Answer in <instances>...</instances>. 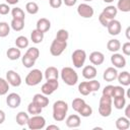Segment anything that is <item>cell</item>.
I'll return each mask as SVG.
<instances>
[{"label":"cell","mask_w":130,"mask_h":130,"mask_svg":"<svg viewBox=\"0 0 130 130\" xmlns=\"http://www.w3.org/2000/svg\"><path fill=\"white\" fill-rule=\"evenodd\" d=\"M68 112V105L64 101H57L53 105V119L57 122H62Z\"/></svg>","instance_id":"obj_1"},{"label":"cell","mask_w":130,"mask_h":130,"mask_svg":"<svg viewBox=\"0 0 130 130\" xmlns=\"http://www.w3.org/2000/svg\"><path fill=\"white\" fill-rule=\"evenodd\" d=\"M60 76L63 82L69 86L75 85L78 81V74L71 67H63L60 72Z\"/></svg>","instance_id":"obj_2"},{"label":"cell","mask_w":130,"mask_h":130,"mask_svg":"<svg viewBox=\"0 0 130 130\" xmlns=\"http://www.w3.org/2000/svg\"><path fill=\"white\" fill-rule=\"evenodd\" d=\"M112 105H113L112 98L102 95L99 104V114L102 117H109L112 114Z\"/></svg>","instance_id":"obj_3"},{"label":"cell","mask_w":130,"mask_h":130,"mask_svg":"<svg viewBox=\"0 0 130 130\" xmlns=\"http://www.w3.org/2000/svg\"><path fill=\"white\" fill-rule=\"evenodd\" d=\"M42 79H43V72L40 69H32L25 76L24 82L28 86H36L42 81Z\"/></svg>","instance_id":"obj_4"},{"label":"cell","mask_w":130,"mask_h":130,"mask_svg":"<svg viewBox=\"0 0 130 130\" xmlns=\"http://www.w3.org/2000/svg\"><path fill=\"white\" fill-rule=\"evenodd\" d=\"M26 125H27L28 129H30V130H41V129L45 128L46 120L40 114L39 115H32L31 117H29Z\"/></svg>","instance_id":"obj_5"},{"label":"cell","mask_w":130,"mask_h":130,"mask_svg":"<svg viewBox=\"0 0 130 130\" xmlns=\"http://www.w3.org/2000/svg\"><path fill=\"white\" fill-rule=\"evenodd\" d=\"M71 59H72L73 66L75 68H81L84 65L86 60V52L81 49H76L75 51H73L71 55Z\"/></svg>","instance_id":"obj_6"},{"label":"cell","mask_w":130,"mask_h":130,"mask_svg":"<svg viewBox=\"0 0 130 130\" xmlns=\"http://www.w3.org/2000/svg\"><path fill=\"white\" fill-rule=\"evenodd\" d=\"M66 48H67V42H63V41L57 40L55 38L50 46V53L52 56L58 57L65 51Z\"/></svg>","instance_id":"obj_7"},{"label":"cell","mask_w":130,"mask_h":130,"mask_svg":"<svg viewBox=\"0 0 130 130\" xmlns=\"http://www.w3.org/2000/svg\"><path fill=\"white\" fill-rule=\"evenodd\" d=\"M59 87V81L58 79H48L41 87L42 93L45 95H50L52 94L57 88Z\"/></svg>","instance_id":"obj_8"},{"label":"cell","mask_w":130,"mask_h":130,"mask_svg":"<svg viewBox=\"0 0 130 130\" xmlns=\"http://www.w3.org/2000/svg\"><path fill=\"white\" fill-rule=\"evenodd\" d=\"M77 13L79 16H81L83 18H90L93 16L94 10L90 5H88L86 3H81L77 6Z\"/></svg>","instance_id":"obj_9"},{"label":"cell","mask_w":130,"mask_h":130,"mask_svg":"<svg viewBox=\"0 0 130 130\" xmlns=\"http://www.w3.org/2000/svg\"><path fill=\"white\" fill-rule=\"evenodd\" d=\"M6 80L10 85L14 87H17L21 84V77L14 70H8L6 72Z\"/></svg>","instance_id":"obj_10"},{"label":"cell","mask_w":130,"mask_h":130,"mask_svg":"<svg viewBox=\"0 0 130 130\" xmlns=\"http://www.w3.org/2000/svg\"><path fill=\"white\" fill-rule=\"evenodd\" d=\"M20 103H21V98L18 93L16 92H11L7 95L6 98V104L9 108L11 109H16L20 106Z\"/></svg>","instance_id":"obj_11"},{"label":"cell","mask_w":130,"mask_h":130,"mask_svg":"<svg viewBox=\"0 0 130 130\" xmlns=\"http://www.w3.org/2000/svg\"><path fill=\"white\" fill-rule=\"evenodd\" d=\"M107 28H108V32L111 35V36H118L120 32H121V29H122V26H121V22L117 19H111L107 25Z\"/></svg>","instance_id":"obj_12"},{"label":"cell","mask_w":130,"mask_h":130,"mask_svg":"<svg viewBox=\"0 0 130 130\" xmlns=\"http://www.w3.org/2000/svg\"><path fill=\"white\" fill-rule=\"evenodd\" d=\"M111 63L114 65L115 68H124L126 66V59L122 54L119 53H113L111 56Z\"/></svg>","instance_id":"obj_13"},{"label":"cell","mask_w":130,"mask_h":130,"mask_svg":"<svg viewBox=\"0 0 130 130\" xmlns=\"http://www.w3.org/2000/svg\"><path fill=\"white\" fill-rule=\"evenodd\" d=\"M96 74H98L96 68L94 66H92V65H86L82 69V76L85 79H88V80L93 79V78H95Z\"/></svg>","instance_id":"obj_14"},{"label":"cell","mask_w":130,"mask_h":130,"mask_svg":"<svg viewBox=\"0 0 130 130\" xmlns=\"http://www.w3.org/2000/svg\"><path fill=\"white\" fill-rule=\"evenodd\" d=\"M89 61L93 65H102L105 61V55L100 51H94L89 54Z\"/></svg>","instance_id":"obj_15"},{"label":"cell","mask_w":130,"mask_h":130,"mask_svg":"<svg viewBox=\"0 0 130 130\" xmlns=\"http://www.w3.org/2000/svg\"><path fill=\"white\" fill-rule=\"evenodd\" d=\"M117 76H118V71L115 67H108L104 71V74H103L104 80L108 81V82H111V81L117 79Z\"/></svg>","instance_id":"obj_16"},{"label":"cell","mask_w":130,"mask_h":130,"mask_svg":"<svg viewBox=\"0 0 130 130\" xmlns=\"http://www.w3.org/2000/svg\"><path fill=\"white\" fill-rule=\"evenodd\" d=\"M65 123H66V126L69 128H77L80 126L81 120H80V117L78 115L73 114V115H70L67 117Z\"/></svg>","instance_id":"obj_17"},{"label":"cell","mask_w":130,"mask_h":130,"mask_svg":"<svg viewBox=\"0 0 130 130\" xmlns=\"http://www.w3.org/2000/svg\"><path fill=\"white\" fill-rule=\"evenodd\" d=\"M32 102L44 109L49 105V98H47V95H45L44 93H36L32 98Z\"/></svg>","instance_id":"obj_18"},{"label":"cell","mask_w":130,"mask_h":130,"mask_svg":"<svg viewBox=\"0 0 130 130\" xmlns=\"http://www.w3.org/2000/svg\"><path fill=\"white\" fill-rule=\"evenodd\" d=\"M51 28V22L49 19L42 17L37 21V29H39L42 32H47L49 29Z\"/></svg>","instance_id":"obj_19"},{"label":"cell","mask_w":130,"mask_h":130,"mask_svg":"<svg viewBox=\"0 0 130 130\" xmlns=\"http://www.w3.org/2000/svg\"><path fill=\"white\" fill-rule=\"evenodd\" d=\"M117 13H118V9H117V7H115L114 5H109V6H107V7L103 10V12H102V14H103L105 17H107L109 20L114 19V18L116 17Z\"/></svg>","instance_id":"obj_20"},{"label":"cell","mask_w":130,"mask_h":130,"mask_svg":"<svg viewBox=\"0 0 130 130\" xmlns=\"http://www.w3.org/2000/svg\"><path fill=\"white\" fill-rule=\"evenodd\" d=\"M6 56L9 60H12V61H15L17 59H19L21 57V52H20V49L17 48V47H11L7 50L6 52Z\"/></svg>","instance_id":"obj_21"},{"label":"cell","mask_w":130,"mask_h":130,"mask_svg":"<svg viewBox=\"0 0 130 130\" xmlns=\"http://www.w3.org/2000/svg\"><path fill=\"white\" fill-rule=\"evenodd\" d=\"M44 76L45 78L48 79H58L59 77V71L56 67L54 66H50L48 68H46L45 72H44Z\"/></svg>","instance_id":"obj_22"},{"label":"cell","mask_w":130,"mask_h":130,"mask_svg":"<svg viewBox=\"0 0 130 130\" xmlns=\"http://www.w3.org/2000/svg\"><path fill=\"white\" fill-rule=\"evenodd\" d=\"M117 79L122 86H128L130 84V73L128 71H122L120 73L118 72Z\"/></svg>","instance_id":"obj_23"},{"label":"cell","mask_w":130,"mask_h":130,"mask_svg":"<svg viewBox=\"0 0 130 130\" xmlns=\"http://www.w3.org/2000/svg\"><path fill=\"white\" fill-rule=\"evenodd\" d=\"M116 128L119 130H127L130 127V121L126 117H120L116 120Z\"/></svg>","instance_id":"obj_24"},{"label":"cell","mask_w":130,"mask_h":130,"mask_svg":"<svg viewBox=\"0 0 130 130\" xmlns=\"http://www.w3.org/2000/svg\"><path fill=\"white\" fill-rule=\"evenodd\" d=\"M107 49L112 52V53H116L121 49V43L119 40L117 39H112L107 43Z\"/></svg>","instance_id":"obj_25"},{"label":"cell","mask_w":130,"mask_h":130,"mask_svg":"<svg viewBox=\"0 0 130 130\" xmlns=\"http://www.w3.org/2000/svg\"><path fill=\"white\" fill-rule=\"evenodd\" d=\"M28 119H29L28 114H27V113H25V112H23V111L18 112V113H17V115H16V118H15L16 123H17L19 126H24V125H26V124H27Z\"/></svg>","instance_id":"obj_26"},{"label":"cell","mask_w":130,"mask_h":130,"mask_svg":"<svg viewBox=\"0 0 130 130\" xmlns=\"http://www.w3.org/2000/svg\"><path fill=\"white\" fill-rule=\"evenodd\" d=\"M10 27L15 30V31H20L24 27V20L23 19H17V18H12Z\"/></svg>","instance_id":"obj_27"},{"label":"cell","mask_w":130,"mask_h":130,"mask_svg":"<svg viewBox=\"0 0 130 130\" xmlns=\"http://www.w3.org/2000/svg\"><path fill=\"white\" fill-rule=\"evenodd\" d=\"M30 40L32 41V43L35 44H40L43 42L44 40V32L40 31L39 29H34L30 34Z\"/></svg>","instance_id":"obj_28"},{"label":"cell","mask_w":130,"mask_h":130,"mask_svg":"<svg viewBox=\"0 0 130 130\" xmlns=\"http://www.w3.org/2000/svg\"><path fill=\"white\" fill-rule=\"evenodd\" d=\"M42 111H43V108L40 107L35 102H30L27 106V112L30 115H39V114L42 113Z\"/></svg>","instance_id":"obj_29"},{"label":"cell","mask_w":130,"mask_h":130,"mask_svg":"<svg viewBox=\"0 0 130 130\" xmlns=\"http://www.w3.org/2000/svg\"><path fill=\"white\" fill-rule=\"evenodd\" d=\"M28 44H29V41L24 36H19L15 40V46L17 48H19V49H25V48H27L28 47Z\"/></svg>","instance_id":"obj_30"},{"label":"cell","mask_w":130,"mask_h":130,"mask_svg":"<svg viewBox=\"0 0 130 130\" xmlns=\"http://www.w3.org/2000/svg\"><path fill=\"white\" fill-rule=\"evenodd\" d=\"M117 9L122 12L130 11V0H118Z\"/></svg>","instance_id":"obj_31"},{"label":"cell","mask_w":130,"mask_h":130,"mask_svg":"<svg viewBox=\"0 0 130 130\" xmlns=\"http://www.w3.org/2000/svg\"><path fill=\"white\" fill-rule=\"evenodd\" d=\"M78 91L80 94L82 95H88L89 93H91V90L89 88L88 82L87 81H82L78 84Z\"/></svg>","instance_id":"obj_32"},{"label":"cell","mask_w":130,"mask_h":130,"mask_svg":"<svg viewBox=\"0 0 130 130\" xmlns=\"http://www.w3.org/2000/svg\"><path fill=\"white\" fill-rule=\"evenodd\" d=\"M25 10L29 14H37L39 12V5L34 1H29L25 5Z\"/></svg>","instance_id":"obj_33"},{"label":"cell","mask_w":130,"mask_h":130,"mask_svg":"<svg viewBox=\"0 0 130 130\" xmlns=\"http://www.w3.org/2000/svg\"><path fill=\"white\" fill-rule=\"evenodd\" d=\"M9 34H10V25L5 21H1L0 22V38H5Z\"/></svg>","instance_id":"obj_34"},{"label":"cell","mask_w":130,"mask_h":130,"mask_svg":"<svg viewBox=\"0 0 130 130\" xmlns=\"http://www.w3.org/2000/svg\"><path fill=\"white\" fill-rule=\"evenodd\" d=\"M11 15H12V18H17V19H23L25 18V14H24V11L19 8V7H14L12 8L11 10Z\"/></svg>","instance_id":"obj_35"},{"label":"cell","mask_w":130,"mask_h":130,"mask_svg":"<svg viewBox=\"0 0 130 130\" xmlns=\"http://www.w3.org/2000/svg\"><path fill=\"white\" fill-rule=\"evenodd\" d=\"M126 106V99L125 96H119V98H114V107L117 110H122Z\"/></svg>","instance_id":"obj_36"},{"label":"cell","mask_w":130,"mask_h":130,"mask_svg":"<svg viewBox=\"0 0 130 130\" xmlns=\"http://www.w3.org/2000/svg\"><path fill=\"white\" fill-rule=\"evenodd\" d=\"M78 114H80L81 115V117H89V116H91V114H92V108L89 106V105H87L86 103L82 106V108L79 110V112H78Z\"/></svg>","instance_id":"obj_37"},{"label":"cell","mask_w":130,"mask_h":130,"mask_svg":"<svg viewBox=\"0 0 130 130\" xmlns=\"http://www.w3.org/2000/svg\"><path fill=\"white\" fill-rule=\"evenodd\" d=\"M25 55L28 56L29 58L34 59V60H37V59L39 58V56H40V51H39V49L36 48V47H30V48H28V49L26 50Z\"/></svg>","instance_id":"obj_38"},{"label":"cell","mask_w":130,"mask_h":130,"mask_svg":"<svg viewBox=\"0 0 130 130\" xmlns=\"http://www.w3.org/2000/svg\"><path fill=\"white\" fill-rule=\"evenodd\" d=\"M85 104V101L81 98H76L72 101V109L75 111V112H79V110L82 108V106Z\"/></svg>","instance_id":"obj_39"},{"label":"cell","mask_w":130,"mask_h":130,"mask_svg":"<svg viewBox=\"0 0 130 130\" xmlns=\"http://www.w3.org/2000/svg\"><path fill=\"white\" fill-rule=\"evenodd\" d=\"M56 39L60 40V41H63V42H67V40L69 39V32L64 28H61V29H59L57 31Z\"/></svg>","instance_id":"obj_40"},{"label":"cell","mask_w":130,"mask_h":130,"mask_svg":"<svg viewBox=\"0 0 130 130\" xmlns=\"http://www.w3.org/2000/svg\"><path fill=\"white\" fill-rule=\"evenodd\" d=\"M9 89V83L6 79L0 77V95H4L8 92Z\"/></svg>","instance_id":"obj_41"},{"label":"cell","mask_w":130,"mask_h":130,"mask_svg":"<svg viewBox=\"0 0 130 130\" xmlns=\"http://www.w3.org/2000/svg\"><path fill=\"white\" fill-rule=\"evenodd\" d=\"M21 62H22L23 66H24L25 68H31V67L35 65L36 60H34V59L29 58L28 56H26V55L24 54V55L21 57Z\"/></svg>","instance_id":"obj_42"},{"label":"cell","mask_w":130,"mask_h":130,"mask_svg":"<svg viewBox=\"0 0 130 130\" xmlns=\"http://www.w3.org/2000/svg\"><path fill=\"white\" fill-rule=\"evenodd\" d=\"M125 95V89L121 85H114L113 89V95L112 98H119V96H124Z\"/></svg>","instance_id":"obj_43"},{"label":"cell","mask_w":130,"mask_h":130,"mask_svg":"<svg viewBox=\"0 0 130 130\" xmlns=\"http://www.w3.org/2000/svg\"><path fill=\"white\" fill-rule=\"evenodd\" d=\"M87 82H88V85H89V88H90L91 92H95V91H98V90L100 89V87H101V83H100V81L95 80L94 78H93V79H90V80L87 81Z\"/></svg>","instance_id":"obj_44"},{"label":"cell","mask_w":130,"mask_h":130,"mask_svg":"<svg viewBox=\"0 0 130 130\" xmlns=\"http://www.w3.org/2000/svg\"><path fill=\"white\" fill-rule=\"evenodd\" d=\"M113 89H114V85L109 84V85L105 86L104 89H103V94H102V95L112 98V95H113Z\"/></svg>","instance_id":"obj_45"},{"label":"cell","mask_w":130,"mask_h":130,"mask_svg":"<svg viewBox=\"0 0 130 130\" xmlns=\"http://www.w3.org/2000/svg\"><path fill=\"white\" fill-rule=\"evenodd\" d=\"M9 12H10V7L8 4H5V3L0 4V14L1 15H6Z\"/></svg>","instance_id":"obj_46"},{"label":"cell","mask_w":130,"mask_h":130,"mask_svg":"<svg viewBox=\"0 0 130 130\" xmlns=\"http://www.w3.org/2000/svg\"><path fill=\"white\" fill-rule=\"evenodd\" d=\"M122 53L126 56L130 55V42H126L122 45Z\"/></svg>","instance_id":"obj_47"},{"label":"cell","mask_w":130,"mask_h":130,"mask_svg":"<svg viewBox=\"0 0 130 130\" xmlns=\"http://www.w3.org/2000/svg\"><path fill=\"white\" fill-rule=\"evenodd\" d=\"M49 4L52 8H60L63 4V0H49Z\"/></svg>","instance_id":"obj_48"},{"label":"cell","mask_w":130,"mask_h":130,"mask_svg":"<svg viewBox=\"0 0 130 130\" xmlns=\"http://www.w3.org/2000/svg\"><path fill=\"white\" fill-rule=\"evenodd\" d=\"M99 21L101 22V24L103 25V26H105V27H107V25H108V23H109V19L107 18V17H105L102 13L100 14V16H99Z\"/></svg>","instance_id":"obj_49"},{"label":"cell","mask_w":130,"mask_h":130,"mask_svg":"<svg viewBox=\"0 0 130 130\" xmlns=\"http://www.w3.org/2000/svg\"><path fill=\"white\" fill-rule=\"evenodd\" d=\"M76 2H77V0H63V3H64L66 6H69V7L75 5Z\"/></svg>","instance_id":"obj_50"},{"label":"cell","mask_w":130,"mask_h":130,"mask_svg":"<svg viewBox=\"0 0 130 130\" xmlns=\"http://www.w3.org/2000/svg\"><path fill=\"white\" fill-rule=\"evenodd\" d=\"M125 107H126V109H125V117L130 119V105H127Z\"/></svg>","instance_id":"obj_51"},{"label":"cell","mask_w":130,"mask_h":130,"mask_svg":"<svg viewBox=\"0 0 130 130\" xmlns=\"http://www.w3.org/2000/svg\"><path fill=\"white\" fill-rule=\"evenodd\" d=\"M4 121H5V113H4V111L0 110V125H1Z\"/></svg>","instance_id":"obj_52"},{"label":"cell","mask_w":130,"mask_h":130,"mask_svg":"<svg viewBox=\"0 0 130 130\" xmlns=\"http://www.w3.org/2000/svg\"><path fill=\"white\" fill-rule=\"evenodd\" d=\"M47 130H59V127L57 125H49L48 127H46Z\"/></svg>","instance_id":"obj_53"},{"label":"cell","mask_w":130,"mask_h":130,"mask_svg":"<svg viewBox=\"0 0 130 130\" xmlns=\"http://www.w3.org/2000/svg\"><path fill=\"white\" fill-rule=\"evenodd\" d=\"M6 2H7V4L8 5H15V4H17L18 3V1L19 0H5Z\"/></svg>","instance_id":"obj_54"},{"label":"cell","mask_w":130,"mask_h":130,"mask_svg":"<svg viewBox=\"0 0 130 130\" xmlns=\"http://www.w3.org/2000/svg\"><path fill=\"white\" fill-rule=\"evenodd\" d=\"M129 31H130V27L128 26V27H127V29H126V38H127L128 40H130V36H129Z\"/></svg>","instance_id":"obj_55"},{"label":"cell","mask_w":130,"mask_h":130,"mask_svg":"<svg viewBox=\"0 0 130 130\" xmlns=\"http://www.w3.org/2000/svg\"><path fill=\"white\" fill-rule=\"evenodd\" d=\"M104 2H106V3H112L114 0H103Z\"/></svg>","instance_id":"obj_56"},{"label":"cell","mask_w":130,"mask_h":130,"mask_svg":"<svg viewBox=\"0 0 130 130\" xmlns=\"http://www.w3.org/2000/svg\"><path fill=\"white\" fill-rule=\"evenodd\" d=\"M83 1H85V2H90V1H92V0H83Z\"/></svg>","instance_id":"obj_57"}]
</instances>
